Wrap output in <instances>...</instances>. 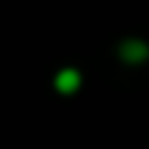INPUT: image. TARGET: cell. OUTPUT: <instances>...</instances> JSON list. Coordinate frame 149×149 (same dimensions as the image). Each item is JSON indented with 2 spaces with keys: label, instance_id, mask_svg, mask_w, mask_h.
I'll return each instance as SVG.
<instances>
[{
  "label": "cell",
  "instance_id": "1",
  "mask_svg": "<svg viewBox=\"0 0 149 149\" xmlns=\"http://www.w3.org/2000/svg\"><path fill=\"white\" fill-rule=\"evenodd\" d=\"M55 88L64 91V94H72V91L80 88V72L77 69H61L55 74Z\"/></svg>",
  "mask_w": 149,
  "mask_h": 149
},
{
  "label": "cell",
  "instance_id": "2",
  "mask_svg": "<svg viewBox=\"0 0 149 149\" xmlns=\"http://www.w3.org/2000/svg\"><path fill=\"white\" fill-rule=\"evenodd\" d=\"M122 55L130 61V64H138V61H144L146 55H149V47H146L144 42H135V39H133V42H127L122 47Z\"/></svg>",
  "mask_w": 149,
  "mask_h": 149
}]
</instances>
